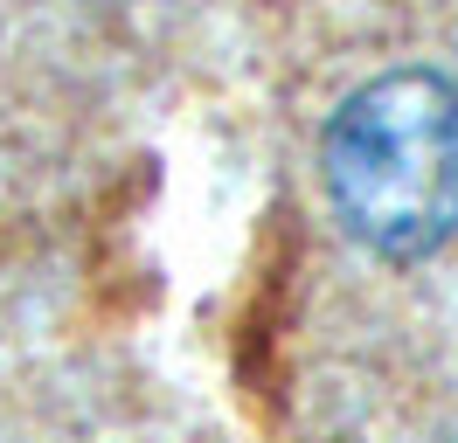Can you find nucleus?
Returning a JSON list of instances; mask_svg holds the SVG:
<instances>
[{
	"label": "nucleus",
	"mask_w": 458,
	"mask_h": 443,
	"mask_svg": "<svg viewBox=\"0 0 458 443\" xmlns=\"http://www.w3.org/2000/svg\"><path fill=\"white\" fill-rule=\"evenodd\" d=\"M327 194L382 256H424L458 229V90L430 70L361 83L327 125Z\"/></svg>",
	"instance_id": "1"
}]
</instances>
